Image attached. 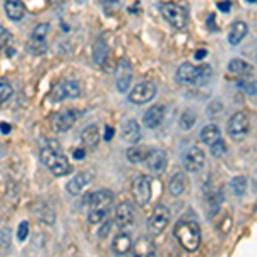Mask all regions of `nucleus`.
Masks as SVG:
<instances>
[{"label":"nucleus","instance_id":"nucleus-1","mask_svg":"<svg viewBox=\"0 0 257 257\" xmlns=\"http://www.w3.org/2000/svg\"><path fill=\"white\" fill-rule=\"evenodd\" d=\"M40 158L45 167L57 177H65L72 172V165L67 160V156L62 153L60 144L57 143H48L47 146L41 149Z\"/></svg>","mask_w":257,"mask_h":257},{"label":"nucleus","instance_id":"nucleus-2","mask_svg":"<svg viewBox=\"0 0 257 257\" xmlns=\"http://www.w3.org/2000/svg\"><path fill=\"white\" fill-rule=\"evenodd\" d=\"M173 235L187 252H196L201 245V228L196 221H178Z\"/></svg>","mask_w":257,"mask_h":257},{"label":"nucleus","instance_id":"nucleus-3","mask_svg":"<svg viewBox=\"0 0 257 257\" xmlns=\"http://www.w3.org/2000/svg\"><path fill=\"white\" fill-rule=\"evenodd\" d=\"M211 74H213V70H211L209 65L196 67V65L185 62V64H182L180 67L177 69V81L184 82V84L202 86L211 79Z\"/></svg>","mask_w":257,"mask_h":257},{"label":"nucleus","instance_id":"nucleus-4","mask_svg":"<svg viewBox=\"0 0 257 257\" xmlns=\"http://www.w3.org/2000/svg\"><path fill=\"white\" fill-rule=\"evenodd\" d=\"M160 11L163 14V18L172 24L173 28L177 30H184L187 26V11L184 7L177 6V4H172V2H165V4H160Z\"/></svg>","mask_w":257,"mask_h":257},{"label":"nucleus","instance_id":"nucleus-5","mask_svg":"<svg viewBox=\"0 0 257 257\" xmlns=\"http://www.w3.org/2000/svg\"><path fill=\"white\" fill-rule=\"evenodd\" d=\"M168 221H170V209L167 206H156L153 214L149 216L148 219V230L153 237H158L165 231V228L168 226Z\"/></svg>","mask_w":257,"mask_h":257},{"label":"nucleus","instance_id":"nucleus-6","mask_svg":"<svg viewBox=\"0 0 257 257\" xmlns=\"http://www.w3.org/2000/svg\"><path fill=\"white\" fill-rule=\"evenodd\" d=\"M84 206H88L89 211L94 209H103V211H108L111 202H113V192L108 189H101L98 192H93L89 196H86L84 199Z\"/></svg>","mask_w":257,"mask_h":257},{"label":"nucleus","instance_id":"nucleus-7","mask_svg":"<svg viewBox=\"0 0 257 257\" xmlns=\"http://www.w3.org/2000/svg\"><path fill=\"white\" fill-rule=\"evenodd\" d=\"M132 196L139 206H146L151 201V182L148 177L138 175L132 180Z\"/></svg>","mask_w":257,"mask_h":257},{"label":"nucleus","instance_id":"nucleus-8","mask_svg":"<svg viewBox=\"0 0 257 257\" xmlns=\"http://www.w3.org/2000/svg\"><path fill=\"white\" fill-rule=\"evenodd\" d=\"M155 96H156V86L148 81L141 82V84H138L128 93V99H131V103H134V105H144V103L151 101Z\"/></svg>","mask_w":257,"mask_h":257},{"label":"nucleus","instance_id":"nucleus-9","mask_svg":"<svg viewBox=\"0 0 257 257\" xmlns=\"http://www.w3.org/2000/svg\"><path fill=\"white\" fill-rule=\"evenodd\" d=\"M248 127H250L248 117L245 113H242V111H238V113H235L233 117L228 120L226 128H228V134L233 139H243L248 134Z\"/></svg>","mask_w":257,"mask_h":257},{"label":"nucleus","instance_id":"nucleus-10","mask_svg":"<svg viewBox=\"0 0 257 257\" xmlns=\"http://www.w3.org/2000/svg\"><path fill=\"white\" fill-rule=\"evenodd\" d=\"M77 96H81V86L76 81H62L52 91V98L55 101H62V99H67V98H77Z\"/></svg>","mask_w":257,"mask_h":257},{"label":"nucleus","instance_id":"nucleus-11","mask_svg":"<svg viewBox=\"0 0 257 257\" xmlns=\"http://www.w3.org/2000/svg\"><path fill=\"white\" fill-rule=\"evenodd\" d=\"M206 155L201 148H190L184 156V167L190 173H197L204 168Z\"/></svg>","mask_w":257,"mask_h":257},{"label":"nucleus","instance_id":"nucleus-12","mask_svg":"<svg viewBox=\"0 0 257 257\" xmlns=\"http://www.w3.org/2000/svg\"><path fill=\"white\" fill-rule=\"evenodd\" d=\"M134 219H136V211L132 208V204L128 202H122V204L117 206L115 209V223L118 225V228L125 230V228L134 225Z\"/></svg>","mask_w":257,"mask_h":257},{"label":"nucleus","instance_id":"nucleus-13","mask_svg":"<svg viewBox=\"0 0 257 257\" xmlns=\"http://www.w3.org/2000/svg\"><path fill=\"white\" fill-rule=\"evenodd\" d=\"M144 161H146V167L149 172L161 173L165 167H167V153L161 151V149H153V151H148Z\"/></svg>","mask_w":257,"mask_h":257},{"label":"nucleus","instance_id":"nucleus-14","mask_svg":"<svg viewBox=\"0 0 257 257\" xmlns=\"http://www.w3.org/2000/svg\"><path fill=\"white\" fill-rule=\"evenodd\" d=\"M132 82V69L127 62H120L115 69V84L120 93H127L128 86Z\"/></svg>","mask_w":257,"mask_h":257},{"label":"nucleus","instance_id":"nucleus-15","mask_svg":"<svg viewBox=\"0 0 257 257\" xmlns=\"http://www.w3.org/2000/svg\"><path fill=\"white\" fill-rule=\"evenodd\" d=\"M76 120H77V111L76 110L62 111V113H59L55 118H53V122H52L53 131L55 132H67L69 128L76 123Z\"/></svg>","mask_w":257,"mask_h":257},{"label":"nucleus","instance_id":"nucleus-16","mask_svg":"<svg viewBox=\"0 0 257 257\" xmlns=\"http://www.w3.org/2000/svg\"><path fill=\"white\" fill-rule=\"evenodd\" d=\"M91 182V175L88 172H81V173H76L72 178L69 180L67 184V192L72 194V196H77L81 194L82 190L88 187V184Z\"/></svg>","mask_w":257,"mask_h":257},{"label":"nucleus","instance_id":"nucleus-17","mask_svg":"<svg viewBox=\"0 0 257 257\" xmlns=\"http://www.w3.org/2000/svg\"><path fill=\"white\" fill-rule=\"evenodd\" d=\"M163 118H165V106L155 105L144 113L143 122H144V125L149 128H156L161 122H163Z\"/></svg>","mask_w":257,"mask_h":257},{"label":"nucleus","instance_id":"nucleus-18","mask_svg":"<svg viewBox=\"0 0 257 257\" xmlns=\"http://www.w3.org/2000/svg\"><path fill=\"white\" fill-rule=\"evenodd\" d=\"M247 33H248L247 24L243 23V21H237V23L231 24L230 31H228V43L233 45V47H237L240 41L247 36Z\"/></svg>","mask_w":257,"mask_h":257},{"label":"nucleus","instance_id":"nucleus-19","mask_svg":"<svg viewBox=\"0 0 257 257\" xmlns=\"http://www.w3.org/2000/svg\"><path fill=\"white\" fill-rule=\"evenodd\" d=\"M111 250L117 255H125L132 250V238L128 233H120L115 237L113 243H111Z\"/></svg>","mask_w":257,"mask_h":257},{"label":"nucleus","instance_id":"nucleus-20","mask_svg":"<svg viewBox=\"0 0 257 257\" xmlns=\"http://www.w3.org/2000/svg\"><path fill=\"white\" fill-rule=\"evenodd\" d=\"M122 136L127 143H138L141 139V127L138 123V120L128 118L127 122H123L122 125Z\"/></svg>","mask_w":257,"mask_h":257},{"label":"nucleus","instance_id":"nucleus-21","mask_svg":"<svg viewBox=\"0 0 257 257\" xmlns=\"http://www.w3.org/2000/svg\"><path fill=\"white\" fill-rule=\"evenodd\" d=\"M4 7H6V14L11 21H21L24 18V12H26L23 0H6Z\"/></svg>","mask_w":257,"mask_h":257},{"label":"nucleus","instance_id":"nucleus-22","mask_svg":"<svg viewBox=\"0 0 257 257\" xmlns=\"http://www.w3.org/2000/svg\"><path fill=\"white\" fill-rule=\"evenodd\" d=\"M134 255H143V257H149V255H155L156 254V248H155V243L151 242V238L148 237H141L136 245H132V250Z\"/></svg>","mask_w":257,"mask_h":257},{"label":"nucleus","instance_id":"nucleus-23","mask_svg":"<svg viewBox=\"0 0 257 257\" xmlns=\"http://www.w3.org/2000/svg\"><path fill=\"white\" fill-rule=\"evenodd\" d=\"M185 187H187V177H185V173L182 172H177L175 175L172 177V180H170V194L172 196H182V194L185 192Z\"/></svg>","mask_w":257,"mask_h":257},{"label":"nucleus","instance_id":"nucleus-24","mask_svg":"<svg viewBox=\"0 0 257 257\" xmlns=\"http://www.w3.org/2000/svg\"><path fill=\"white\" fill-rule=\"evenodd\" d=\"M81 139H82V144L84 148H89V149H94L98 146L99 143V128L98 125H89L82 131L81 134Z\"/></svg>","mask_w":257,"mask_h":257},{"label":"nucleus","instance_id":"nucleus-25","mask_svg":"<svg viewBox=\"0 0 257 257\" xmlns=\"http://www.w3.org/2000/svg\"><path fill=\"white\" fill-rule=\"evenodd\" d=\"M33 211H35L38 219H41L43 223H48V225L55 223V211L50 208L48 204H45V202H36V204L33 206Z\"/></svg>","mask_w":257,"mask_h":257},{"label":"nucleus","instance_id":"nucleus-26","mask_svg":"<svg viewBox=\"0 0 257 257\" xmlns=\"http://www.w3.org/2000/svg\"><path fill=\"white\" fill-rule=\"evenodd\" d=\"M219 138H221V132H219V128L214 125V123H209V125H206L201 131V141L204 144H208V146H211V144H213L214 141H218Z\"/></svg>","mask_w":257,"mask_h":257},{"label":"nucleus","instance_id":"nucleus-27","mask_svg":"<svg viewBox=\"0 0 257 257\" xmlns=\"http://www.w3.org/2000/svg\"><path fill=\"white\" fill-rule=\"evenodd\" d=\"M228 70H230L231 74H238V76H243V74L252 72V67L247 64L245 60L233 59V60H230V64H228Z\"/></svg>","mask_w":257,"mask_h":257},{"label":"nucleus","instance_id":"nucleus-28","mask_svg":"<svg viewBox=\"0 0 257 257\" xmlns=\"http://www.w3.org/2000/svg\"><path fill=\"white\" fill-rule=\"evenodd\" d=\"M106 55H108V48H106L105 41L96 40V43H94V52H93L94 62H96L98 65H103L106 60Z\"/></svg>","mask_w":257,"mask_h":257},{"label":"nucleus","instance_id":"nucleus-29","mask_svg":"<svg viewBox=\"0 0 257 257\" xmlns=\"http://www.w3.org/2000/svg\"><path fill=\"white\" fill-rule=\"evenodd\" d=\"M146 155H148V151L144 148L132 146V148H128V151H127V160L131 161V163L136 165V163H141V161H144Z\"/></svg>","mask_w":257,"mask_h":257},{"label":"nucleus","instance_id":"nucleus-30","mask_svg":"<svg viewBox=\"0 0 257 257\" xmlns=\"http://www.w3.org/2000/svg\"><path fill=\"white\" fill-rule=\"evenodd\" d=\"M28 48H30V52L36 53V55H41V53L47 52V43H45V40H38V38H33L28 41Z\"/></svg>","mask_w":257,"mask_h":257},{"label":"nucleus","instance_id":"nucleus-31","mask_svg":"<svg viewBox=\"0 0 257 257\" xmlns=\"http://www.w3.org/2000/svg\"><path fill=\"white\" fill-rule=\"evenodd\" d=\"M231 187H233L235 196H243L247 192V178L245 177H237L231 182Z\"/></svg>","mask_w":257,"mask_h":257},{"label":"nucleus","instance_id":"nucleus-32","mask_svg":"<svg viewBox=\"0 0 257 257\" xmlns=\"http://www.w3.org/2000/svg\"><path fill=\"white\" fill-rule=\"evenodd\" d=\"M196 115L192 113V111H184V113L180 115V127L184 128V131H189V128H192V125L196 123Z\"/></svg>","mask_w":257,"mask_h":257},{"label":"nucleus","instance_id":"nucleus-33","mask_svg":"<svg viewBox=\"0 0 257 257\" xmlns=\"http://www.w3.org/2000/svg\"><path fill=\"white\" fill-rule=\"evenodd\" d=\"M225 153H226V144H225V141H223L221 138H219L218 141H214V143L211 144V155H213V156H216V158H221Z\"/></svg>","mask_w":257,"mask_h":257},{"label":"nucleus","instance_id":"nucleus-34","mask_svg":"<svg viewBox=\"0 0 257 257\" xmlns=\"http://www.w3.org/2000/svg\"><path fill=\"white\" fill-rule=\"evenodd\" d=\"M12 96V86L6 79H0V105Z\"/></svg>","mask_w":257,"mask_h":257},{"label":"nucleus","instance_id":"nucleus-35","mask_svg":"<svg viewBox=\"0 0 257 257\" xmlns=\"http://www.w3.org/2000/svg\"><path fill=\"white\" fill-rule=\"evenodd\" d=\"M238 88H243V89H245V93L254 96V94H255V81H250V79L242 77V79L238 81Z\"/></svg>","mask_w":257,"mask_h":257},{"label":"nucleus","instance_id":"nucleus-36","mask_svg":"<svg viewBox=\"0 0 257 257\" xmlns=\"http://www.w3.org/2000/svg\"><path fill=\"white\" fill-rule=\"evenodd\" d=\"M106 213H108V211H103V209L89 211V214H88L89 223H99V221H103V219H105V216H106Z\"/></svg>","mask_w":257,"mask_h":257},{"label":"nucleus","instance_id":"nucleus-37","mask_svg":"<svg viewBox=\"0 0 257 257\" xmlns=\"http://www.w3.org/2000/svg\"><path fill=\"white\" fill-rule=\"evenodd\" d=\"M50 30L48 24H40V26L35 28V31H33V38H38V40H45V36H47V33Z\"/></svg>","mask_w":257,"mask_h":257},{"label":"nucleus","instance_id":"nucleus-38","mask_svg":"<svg viewBox=\"0 0 257 257\" xmlns=\"http://www.w3.org/2000/svg\"><path fill=\"white\" fill-rule=\"evenodd\" d=\"M28 231H30V225H28V221H23L18 228V240L19 242H24V240H26Z\"/></svg>","mask_w":257,"mask_h":257},{"label":"nucleus","instance_id":"nucleus-39","mask_svg":"<svg viewBox=\"0 0 257 257\" xmlns=\"http://www.w3.org/2000/svg\"><path fill=\"white\" fill-rule=\"evenodd\" d=\"M103 7H105L106 14H113V12L117 11V7H118V2H117V0H105Z\"/></svg>","mask_w":257,"mask_h":257},{"label":"nucleus","instance_id":"nucleus-40","mask_svg":"<svg viewBox=\"0 0 257 257\" xmlns=\"http://www.w3.org/2000/svg\"><path fill=\"white\" fill-rule=\"evenodd\" d=\"M9 31L6 30L4 26H0V48H4L7 45V41H9Z\"/></svg>","mask_w":257,"mask_h":257},{"label":"nucleus","instance_id":"nucleus-41","mask_svg":"<svg viewBox=\"0 0 257 257\" xmlns=\"http://www.w3.org/2000/svg\"><path fill=\"white\" fill-rule=\"evenodd\" d=\"M110 230H111V223H110V221H106V223H105V225H103V226H101V230H99V231H98L99 238H105V237H106V235H108V233H110Z\"/></svg>","mask_w":257,"mask_h":257},{"label":"nucleus","instance_id":"nucleus-42","mask_svg":"<svg viewBox=\"0 0 257 257\" xmlns=\"http://www.w3.org/2000/svg\"><path fill=\"white\" fill-rule=\"evenodd\" d=\"M218 7H219V11H221V12H230L231 4L228 2V0H225V2H219V4H218Z\"/></svg>","mask_w":257,"mask_h":257},{"label":"nucleus","instance_id":"nucleus-43","mask_svg":"<svg viewBox=\"0 0 257 257\" xmlns=\"http://www.w3.org/2000/svg\"><path fill=\"white\" fill-rule=\"evenodd\" d=\"M86 156V149H76L74 151V158L76 160H82Z\"/></svg>","mask_w":257,"mask_h":257},{"label":"nucleus","instance_id":"nucleus-44","mask_svg":"<svg viewBox=\"0 0 257 257\" xmlns=\"http://www.w3.org/2000/svg\"><path fill=\"white\" fill-rule=\"evenodd\" d=\"M206 55H208V52H206L204 48H201V50H197V52H196V55H194V57H196V60H202Z\"/></svg>","mask_w":257,"mask_h":257},{"label":"nucleus","instance_id":"nucleus-45","mask_svg":"<svg viewBox=\"0 0 257 257\" xmlns=\"http://www.w3.org/2000/svg\"><path fill=\"white\" fill-rule=\"evenodd\" d=\"M113 134H115V131L111 127H106L105 128V141H110L111 138H113Z\"/></svg>","mask_w":257,"mask_h":257},{"label":"nucleus","instance_id":"nucleus-46","mask_svg":"<svg viewBox=\"0 0 257 257\" xmlns=\"http://www.w3.org/2000/svg\"><path fill=\"white\" fill-rule=\"evenodd\" d=\"M208 26L211 28V31H216L218 28L214 26V14H211L209 18H208Z\"/></svg>","mask_w":257,"mask_h":257},{"label":"nucleus","instance_id":"nucleus-47","mask_svg":"<svg viewBox=\"0 0 257 257\" xmlns=\"http://www.w3.org/2000/svg\"><path fill=\"white\" fill-rule=\"evenodd\" d=\"M0 131H2L4 132V134H9V132H11V125H9V123H0Z\"/></svg>","mask_w":257,"mask_h":257},{"label":"nucleus","instance_id":"nucleus-48","mask_svg":"<svg viewBox=\"0 0 257 257\" xmlns=\"http://www.w3.org/2000/svg\"><path fill=\"white\" fill-rule=\"evenodd\" d=\"M247 2H250V4H255V0H247Z\"/></svg>","mask_w":257,"mask_h":257},{"label":"nucleus","instance_id":"nucleus-49","mask_svg":"<svg viewBox=\"0 0 257 257\" xmlns=\"http://www.w3.org/2000/svg\"><path fill=\"white\" fill-rule=\"evenodd\" d=\"M77 2H86V0H77Z\"/></svg>","mask_w":257,"mask_h":257}]
</instances>
